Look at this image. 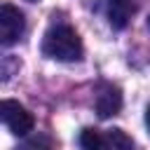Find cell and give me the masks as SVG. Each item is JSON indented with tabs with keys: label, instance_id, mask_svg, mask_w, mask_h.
Returning a JSON list of instances; mask_svg holds the SVG:
<instances>
[{
	"label": "cell",
	"instance_id": "obj_5",
	"mask_svg": "<svg viewBox=\"0 0 150 150\" xmlns=\"http://www.w3.org/2000/svg\"><path fill=\"white\" fill-rule=\"evenodd\" d=\"M134 14L131 0H108V21L112 28H124Z\"/></svg>",
	"mask_w": 150,
	"mask_h": 150
},
{
	"label": "cell",
	"instance_id": "obj_10",
	"mask_svg": "<svg viewBox=\"0 0 150 150\" xmlns=\"http://www.w3.org/2000/svg\"><path fill=\"white\" fill-rule=\"evenodd\" d=\"M28 2H35V0H28Z\"/></svg>",
	"mask_w": 150,
	"mask_h": 150
},
{
	"label": "cell",
	"instance_id": "obj_7",
	"mask_svg": "<svg viewBox=\"0 0 150 150\" xmlns=\"http://www.w3.org/2000/svg\"><path fill=\"white\" fill-rule=\"evenodd\" d=\"M80 148L82 150H105V136H101L96 129H84L80 134Z\"/></svg>",
	"mask_w": 150,
	"mask_h": 150
},
{
	"label": "cell",
	"instance_id": "obj_3",
	"mask_svg": "<svg viewBox=\"0 0 150 150\" xmlns=\"http://www.w3.org/2000/svg\"><path fill=\"white\" fill-rule=\"evenodd\" d=\"M26 30V19L23 14L14 7V5H2L0 7V42L5 47L19 42V38L23 35Z\"/></svg>",
	"mask_w": 150,
	"mask_h": 150
},
{
	"label": "cell",
	"instance_id": "obj_11",
	"mask_svg": "<svg viewBox=\"0 0 150 150\" xmlns=\"http://www.w3.org/2000/svg\"><path fill=\"white\" fill-rule=\"evenodd\" d=\"M148 23H150V19H148Z\"/></svg>",
	"mask_w": 150,
	"mask_h": 150
},
{
	"label": "cell",
	"instance_id": "obj_2",
	"mask_svg": "<svg viewBox=\"0 0 150 150\" xmlns=\"http://www.w3.org/2000/svg\"><path fill=\"white\" fill-rule=\"evenodd\" d=\"M0 117H2L5 127L9 129V134H14V136H26L35 127L33 115L19 101H12V98H5L0 103Z\"/></svg>",
	"mask_w": 150,
	"mask_h": 150
},
{
	"label": "cell",
	"instance_id": "obj_1",
	"mask_svg": "<svg viewBox=\"0 0 150 150\" xmlns=\"http://www.w3.org/2000/svg\"><path fill=\"white\" fill-rule=\"evenodd\" d=\"M42 52H45V56H49L54 61L70 63V61H80L84 49H82V40L75 33V28H70L66 23H59V26H54L45 33Z\"/></svg>",
	"mask_w": 150,
	"mask_h": 150
},
{
	"label": "cell",
	"instance_id": "obj_6",
	"mask_svg": "<svg viewBox=\"0 0 150 150\" xmlns=\"http://www.w3.org/2000/svg\"><path fill=\"white\" fill-rule=\"evenodd\" d=\"M105 150H136V145L122 129H110L105 134Z\"/></svg>",
	"mask_w": 150,
	"mask_h": 150
},
{
	"label": "cell",
	"instance_id": "obj_8",
	"mask_svg": "<svg viewBox=\"0 0 150 150\" xmlns=\"http://www.w3.org/2000/svg\"><path fill=\"white\" fill-rule=\"evenodd\" d=\"M16 150H54L52 148V143L45 138V136H38V138H30V141H26L21 148H16Z\"/></svg>",
	"mask_w": 150,
	"mask_h": 150
},
{
	"label": "cell",
	"instance_id": "obj_4",
	"mask_svg": "<svg viewBox=\"0 0 150 150\" xmlns=\"http://www.w3.org/2000/svg\"><path fill=\"white\" fill-rule=\"evenodd\" d=\"M120 108H122V91L112 84H103V89L96 96V112L101 117H110L117 115Z\"/></svg>",
	"mask_w": 150,
	"mask_h": 150
},
{
	"label": "cell",
	"instance_id": "obj_9",
	"mask_svg": "<svg viewBox=\"0 0 150 150\" xmlns=\"http://www.w3.org/2000/svg\"><path fill=\"white\" fill-rule=\"evenodd\" d=\"M145 124H148V129H150V105H148V110H145Z\"/></svg>",
	"mask_w": 150,
	"mask_h": 150
}]
</instances>
